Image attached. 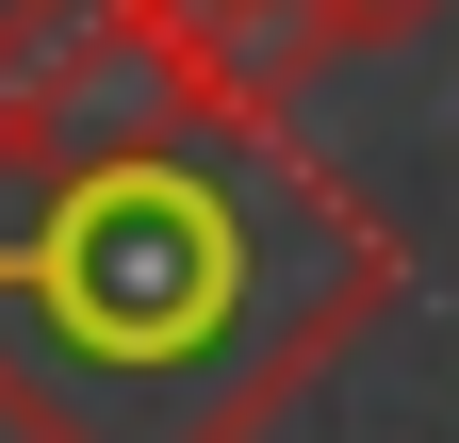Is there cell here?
Instances as JSON below:
<instances>
[{"instance_id":"7a4b0ae2","label":"cell","mask_w":459,"mask_h":443,"mask_svg":"<svg viewBox=\"0 0 459 443\" xmlns=\"http://www.w3.org/2000/svg\"><path fill=\"white\" fill-rule=\"evenodd\" d=\"M427 17H443V0H312L328 66H344V49H394V33H427Z\"/></svg>"},{"instance_id":"6da1fadb","label":"cell","mask_w":459,"mask_h":443,"mask_svg":"<svg viewBox=\"0 0 459 443\" xmlns=\"http://www.w3.org/2000/svg\"><path fill=\"white\" fill-rule=\"evenodd\" d=\"M411 312V247L181 0H0V427L263 443Z\"/></svg>"}]
</instances>
